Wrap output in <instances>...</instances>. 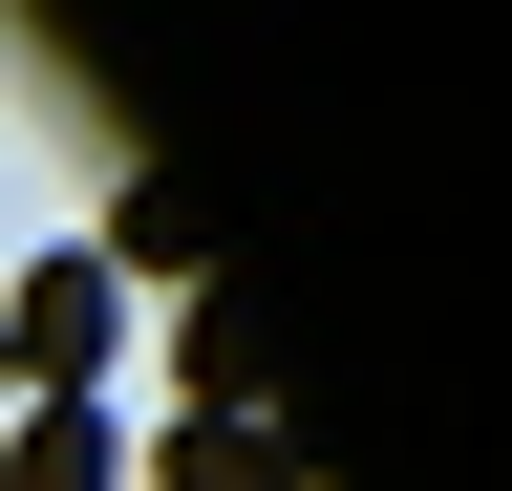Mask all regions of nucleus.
<instances>
[{
    "label": "nucleus",
    "instance_id": "obj_3",
    "mask_svg": "<svg viewBox=\"0 0 512 491\" xmlns=\"http://www.w3.org/2000/svg\"><path fill=\"white\" fill-rule=\"evenodd\" d=\"M150 491H320V470H299L278 427L235 406V427H171V449H150Z\"/></svg>",
    "mask_w": 512,
    "mask_h": 491
},
{
    "label": "nucleus",
    "instance_id": "obj_4",
    "mask_svg": "<svg viewBox=\"0 0 512 491\" xmlns=\"http://www.w3.org/2000/svg\"><path fill=\"white\" fill-rule=\"evenodd\" d=\"M0 406H22V363H0Z\"/></svg>",
    "mask_w": 512,
    "mask_h": 491
},
{
    "label": "nucleus",
    "instance_id": "obj_2",
    "mask_svg": "<svg viewBox=\"0 0 512 491\" xmlns=\"http://www.w3.org/2000/svg\"><path fill=\"white\" fill-rule=\"evenodd\" d=\"M0 491H128V427L107 406H0Z\"/></svg>",
    "mask_w": 512,
    "mask_h": 491
},
{
    "label": "nucleus",
    "instance_id": "obj_1",
    "mask_svg": "<svg viewBox=\"0 0 512 491\" xmlns=\"http://www.w3.org/2000/svg\"><path fill=\"white\" fill-rule=\"evenodd\" d=\"M256 385H278V363H256V342H235V299L192 278V299H171V427H235Z\"/></svg>",
    "mask_w": 512,
    "mask_h": 491
}]
</instances>
